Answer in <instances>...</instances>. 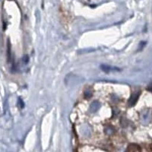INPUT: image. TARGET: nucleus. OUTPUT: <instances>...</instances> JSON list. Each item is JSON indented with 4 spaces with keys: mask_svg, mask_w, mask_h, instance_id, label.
Returning <instances> with one entry per match:
<instances>
[{
    "mask_svg": "<svg viewBox=\"0 0 152 152\" xmlns=\"http://www.w3.org/2000/svg\"><path fill=\"white\" fill-rule=\"evenodd\" d=\"M146 43H147V42H145V41L141 42L140 45H139V47H138V51H139V50H142V49L144 48V47L146 45Z\"/></svg>",
    "mask_w": 152,
    "mask_h": 152,
    "instance_id": "1a4fd4ad",
    "label": "nucleus"
},
{
    "mask_svg": "<svg viewBox=\"0 0 152 152\" xmlns=\"http://www.w3.org/2000/svg\"><path fill=\"white\" fill-rule=\"evenodd\" d=\"M22 61L24 64H28V62H29V56H28V55H24L22 58Z\"/></svg>",
    "mask_w": 152,
    "mask_h": 152,
    "instance_id": "0eeeda50",
    "label": "nucleus"
},
{
    "mask_svg": "<svg viewBox=\"0 0 152 152\" xmlns=\"http://www.w3.org/2000/svg\"><path fill=\"white\" fill-rule=\"evenodd\" d=\"M139 96H140V92L139 91L137 94H135L132 95V96L130 97L129 100V107H132V106L135 105V104H136L137 101H138Z\"/></svg>",
    "mask_w": 152,
    "mask_h": 152,
    "instance_id": "f03ea898",
    "label": "nucleus"
},
{
    "mask_svg": "<svg viewBox=\"0 0 152 152\" xmlns=\"http://www.w3.org/2000/svg\"><path fill=\"white\" fill-rule=\"evenodd\" d=\"M100 69L103 72H104L105 73L108 74V73L111 72H120L121 69H119L117 67H114V66H107V65H101L100 66Z\"/></svg>",
    "mask_w": 152,
    "mask_h": 152,
    "instance_id": "f257e3e1",
    "label": "nucleus"
},
{
    "mask_svg": "<svg viewBox=\"0 0 152 152\" xmlns=\"http://www.w3.org/2000/svg\"><path fill=\"white\" fill-rule=\"evenodd\" d=\"M100 104L97 101V100H94L92 102V104H91L90 107V110L91 112L92 113H95L97 112L99 109H100Z\"/></svg>",
    "mask_w": 152,
    "mask_h": 152,
    "instance_id": "7ed1b4c3",
    "label": "nucleus"
},
{
    "mask_svg": "<svg viewBox=\"0 0 152 152\" xmlns=\"http://www.w3.org/2000/svg\"><path fill=\"white\" fill-rule=\"evenodd\" d=\"M7 57H8V62H10L11 60H12V53H11V43H10V40H8Z\"/></svg>",
    "mask_w": 152,
    "mask_h": 152,
    "instance_id": "39448f33",
    "label": "nucleus"
},
{
    "mask_svg": "<svg viewBox=\"0 0 152 152\" xmlns=\"http://www.w3.org/2000/svg\"><path fill=\"white\" fill-rule=\"evenodd\" d=\"M85 97L88 99L91 98V97H92L91 91H85Z\"/></svg>",
    "mask_w": 152,
    "mask_h": 152,
    "instance_id": "6e6552de",
    "label": "nucleus"
},
{
    "mask_svg": "<svg viewBox=\"0 0 152 152\" xmlns=\"http://www.w3.org/2000/svg\"><path fill=\"white\" fill-rule=\"evenodd\" d=\"M18 105L20 106V107H21V109H23V108L24 107V102L23 101V100L21 98V97H18Z\"/></svg>",
    "mask_w": 152,
    "mask_h": 152,
    "instance_id": "423d86ee",
    "label": "nucleus"
},
{
    "mask_svg": "<svg viewBox=\"0 0 152 152\" xmlns=\"http://www.w3.org/2000/svg\"><path fill=\"white\" fill-rule=\"evenodd\" d=\"M126 151H141V148L138 146V145H135V144H130L129 146L127 148Z\"/></svg>",
    "mask_w": 152,
    "mask_h": 152,
    "instance_id": "20e7f679",
    "label": "nucleus"
}]
</instances>
